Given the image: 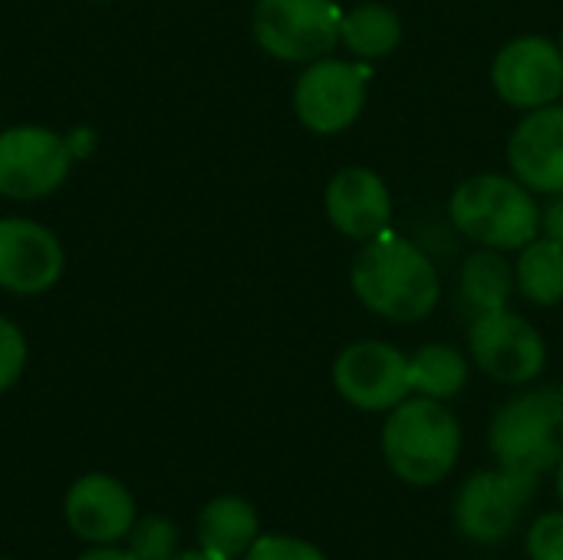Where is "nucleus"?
<instances>
[{
	"instance_id": "obj_1",
	"label": "nucleus",
	"mask_w": 563,
	"mask_h": 560,
	"mask_svg": "<svg viewBox=\"0 0 563 560\" xmlns=\"http://www.w3.org/2000/svg\"><path fill=\"white\" fill-rule=\"evenodd\" d=\"M350 284L356 300L389 323H419L442 300V277L429 251L393 231L363 241Z\"/></svg>"
},
{
	"instance_id": "obj_2",
	"label": "nucleus",
	"mask_w": 563,
	"mask_h": 560,
	"mask_svg": "<svg viewBox=\"0 0 563 560\" xmlns=\"http://www.w3.org/2000/svg\"><path fill=\"white\" fill-rule=\"evenodd\" d=\"M383 459L389 472L412 485L432 488L452 475L462 455V426L459 416L429 396H406L396 409L386 413L379 436Z\"/></svg>"
},
{
	"instance_id": "obj_3",
	"label": "nucleus",
	"mask_w": 563,
	"mask_h": 560,
	"mask_svg": "<svg viewBox=\"0 0 563 560\" xmlns=\"http://www.w3.org/2000/svg\"><path fill=\"white\" fill-rule=\"evenodd\" d=\"M449 218L472 244L505 254L521 251L541 234L538 195L501 172H482L459 182L449 195Z\"/></svg>"
},
{
	"instance_id": "obj_4",
	"label": "nucleus",
	"mask_w": 563,
	"mask_h": 560,
	"mask_svg": "<svg viewBox=\"0 0 563 560\" xmlns=\"http://www.w3.org/2000/svg\"><path fill=\"white\" fill-rule=\"evenodd\" d=\"M488 449L498 465L544 475L563 459V386H538L508 399L492 426Z\"/></svg>"
},
{
	"instance_id": "obj_5",
	"label": "nucleus",
	"mask_w": 563,
	"mask_h": 560,
	"mask_svg": "<svg viewBox=\"0 0 563 560\" xmlns=\"http://www.w3.org/2000/svg\"><path fill=\"white\" fill-rule=\"evenodd\" d=\"M340 20L343 7L336 0H254L251 33L267 56L307 66L333 56L340 46Z\"/></svg>"
},
{
	"instance_id": "obj_6",
	"label": "nucleus",
	"mask_w": 563,
	"mask_h": 560,
	"mask_svg": "<svg viewBox=\"0 0 563 560\" xmlns=\"http://www.w3.org/2000/svg\"><path fill=\"white\" fill-rule=\"evenodd\" d=\"M369 63L323 56L300 69L294 83V116L313 135L346 132L369 99Z\"/></svg>"
},
{
	"instance_id": "obj_7",
	"label": "nucleus",
	"mask_w": 563,
	"mask_h": 560,
	"mask_svg": "<svg viewBox=\"0 0 563 560\" xmlns=\"http://www.w3.org/2000/svg\"><path fill=\"white\" fill-rule=\"evenodd\" d=\"M538 475L518 469H482L455 495V528L475 545H501L518 528L534 498Z\"/></svg>"
},
{
	"instance_id": "obj_8",
	"label": "nucleus",
	"mask_w": 563,
	"mask_h": 560,
	"mask_svg": "<svg viewBox=\"0 0 563 560\" xmlns=\"http://www.w3.org/2000/svg\"><path fill=\"white\" fill-rule=\"evenodd\" d=\"M468 356L488 380L528 386L548 366V343L528 317L505 307L468 323Z\"/></svg>"
},
{
	"instance_id": "obj_9",
	"label": "nucleus",
	"mask_w": 563,
	"mask_h": 560,
	"mask_svg": "<svg viewBox=\"0 0 563 560\" xmlns=\"http://www.w3.org/2000/svg\"><path fill=\"white\" fill-rule=\"evenodd\" d=\"M73 168V145L46 125L0 129V198L40 201L63 188Z\"/></svg>"
},
{
	"instance_id": "obj_10",
	"label": "nucleus",
	"mask_w": 563,
	"mask_h": 560,
	"mask_svg": "<svg viewBox=\"0 0 563 560\" xmlns=\"http://www.w3.org/2000/svg\"><path fill=\"white\" fill-rule=\"evenodd\" d=\"M333 386L360 413H389L412 396L409 356L386 340H356L336 353Z\"/></svg>"
},
{
	"instance_id": "obj_11",
	"label": "nucleus",
	"mask_w": 563,
	"mask_h": 560,
	"mask_svg": "<svg viewBox=\"0 0 563 560\" xmlns=\"http://www.w3.org/2000/svg\"><path fill=\"white\" fill-rule=\"evenodd\" d=\"M492 86L511 109L531 112L563 96V50L558 40L525 33L508 40L492 59Z\"/></svg>"
},
{
	"instance_id": "obj_12",
	"label": "nucleus",
	"mask_w": 563,
	"mask_h": 560,
	"mask_svg": "<svg viewBox=\"0 0 563 560\" xmlns=\"http://www.w3.org/2000/svg\"><path fill=\"white\" fill-rule=\"evenodd\" d=\"M66 254L59 238L23 215L0 218V290L40 297L63 277Z\"/></svg>"
},
{
	"instance_id": "obj_13",
	"label": "nucleus",
	"mask_w": 563,
	"mask_h": 560,
	"mask_svg": "<svg viewBox=\"0 0 563 560\" xmlns=\"http://www.w3.org/2000/svg\"><path fill=\"white\" fill-rule=\"evenodd\" d=\"M323 211L333 231L343 238L373 241L393 224V191L379 172L366 165H346L327 182Z\"/></svg>"
},
{
	"instance_id": "obj_14",
	"label": "nucleus",
	"mask_w": 563,
	"mask_h": 560,
	"mask_svg": "<svg viewBox=\"0 0 563 560\" xmlns=\"http://www.w3.org/2000/svg\"><path fill=\"white\" fill-rule=\"evenodd\" d=\"M511 175L534 195L563 191V102H551L521 116L508 135Z\"/></svg>"
},
{
	"instance_id": "obj_15",
	"label": "nucleus",
	"mask_w": 563,
	"mask_h": 560,
	"mask_svg": "<svg viewBox=\"0 0 563 560\" xmlns=\"http://www.w3.org/2000/svg\"><path fill=\"white\" fill-rule=\"evenodd\" d=\"M66 525L86 545H115L135 525V498L112 475H82L63 502Z\"/></svg>"
},
{
	"instance_id": "obj_16",
	"label": "nucleus",
	"mask_w": 563,
	"mask_h": 560,
	"mask_svg": "<svg viewBox=\"0 0 563 560\" xmlns=\"http://www.w3.org/2000/svg\"><path fill=\"white\" fill-rule=\"evenodd\" d=\"M515 290V264L505 257V251L478 248L475 254L465 257L459 271V304L468 320L505 310Z\"/></svg>"
},
{
	"instance_id": "obj_17",
	"label": "nucleus",
	"mask_w": 563,
	"mask_h": 560,
	"mask_svg": "<svg viewBox=\"0 0 563 560\" xmlns=\"http://www.w3.org/2000/svg\"><path fill=\"white\" fill-rule=\"evenodd\" d=\"M257 538H261V518L254 505L238 495H218L198 515V545L218 558H244Z\"/></svg>"
},
{
	"instance_id": "obj_18",
	"label": "nucleus",
	"mask_w": 563,
	"mask_h": 560,
	"mask_svg": "<svg viewBox=\"0 0 563 560\" xmlns=\"http://www.w3.org/2000/svg\"><path fill=\"white\" fill-rule=\"evenodd\" d=\"M402 43V20L393 7L379 0H360L343 10L340 46L363 63H379Z\"/></svg>"
},
{
	"instance_id": "obj_19",
	"label": "nucleus",
	"mask_w": 563,
	"mask_h": 560,
	"mask_svg": "<svg viewBox=\"0 0 563 560\" xmlns=\"http://www.w3.org/2000/svg\"><path fill=\"white\" fill-rule=\"evenodd\" d=\"M468 376L472 363L452 343H426L409 356V383L416 396L449 403L468 386Z\"/></svg>"
},
{
	"instance_id": "obj_20",
	"label": "nucleus",
	"mask_w": 563,
	"mask_h": 560,
	"mask_svg": "<svg viewBox=\"0 0 563 560\" xmlns=\"http://www.w3.org/2000/svg\"><path fill=\"white\" fill-rule=\"evenodd\" d=\"M515 284L518 294L534 307H558L563 304V248L558 241L538 234L518 251L515 261Z\"/></svg>"
},
{
	"instance_id": "obj_21",
	"label": "nucleus",
	"mask_w": 563,
	"mask_h": 560,
	"mask_svg": "<svg viewBox=\"0 0 563 560\" xmlns=\"http://www.w3.org/2000/svg\"><path fill=\"white\" fill-rule=\"evenodd\" d=\"M125 541H129L125 551L135 560H168L178 554V531L168 518H158V515L135 518Z\"/></svg>"
},
{
	"instance_id": "obj_22",
	"label": "nucleus",
	"mask_w": 563,
	"mask_h": 560,
	"mask_svg": "<svg viewBox=\"0 0 563 560\" xmlns=\"http://www.w3.org/2000/svg\"><path fill=\"white\" fill-rule=\"evenodd\" d=\"M241 560H330L317 545L294 535H261Z\"/></svg>"
},
{
	"instance_id": "obj_23",
	"label": "nucleus",
	"mask_w": 563,
	"mask_h": 560,
	"mask_svg": "<svg viewBox=\"0 0 563 560\" xmlns=\"http://www.w3.org/2000/svg\"><path fill=\"white\" fill-rule=\"evenodd\" d=\"M23 370H26V337L10 317H0V393L16 386Z\"/></svg>"
},
{
	"instance_id": "obj_24",
	"label": "nucleus",
	"mask_w": 563,
	"mask_h": 560,
	"mask_svg": "<svg viewBox=\"0 0 563 560\" xmlns=\"http://www.w3.org/2000/svg\"><path fill=\"white\" fill-rule=\"evenodd\" d=\"M525 551L531 560H563V512H548L528 528Z\"/></svg>"
},
{
	"instance_id": "obj_25",
	"label": "nucleus",
	"mask_w": 563,
	"mask_h": 560,
	"mask_svg": "<svg viewBox=\"0 0 563 560\" xmlns=\"http://www.w3.org/2000/svg\"><path fill=\"white\" fill-rule=\"evenodd\" d=\"M541 234L558 241L563 248V191L561 195H551V205L541 208Z\"/></svg>"
},
{
	"instance_id": "obj_26",
	"label": "nucleus",
	"mask_w": 563,
	"mask_h": 560,
	"mask_svg": "<svg viewBox=\"0 0 563 560\" xmlns=\"http://www.w3.org/2000/svg\"><path fill=\"white\" fill-rule=\"evenodd\" d=\"M76 560H135L125 548H112V545H96L92 551L79 554Z\"/></svg>"
},
{
	"instance_id": "obj_27",
	"label": "nucleus",
	"mask_w": 563,
	"mask_h": 560,
	"mask_svg": "<svg viewBox=\"0 0 563 560\" xmlns=\"http://www.w3.org/2000/svg\"><path fill=\"white\" fill-rule=\"evenodd\" d=\"M168 560H228V558H218V554H211V551L198 548V551H178L175 558H168Z\"/></svg>"
},
{
	"instance_id": "obj_28",
	"label": "nucleus",
	"mask_w": 563,
	"mask_h": 560,
	"mask_svg": "<svg viewBox=\"0 0 563 560\" xmlns=\"http://www.w3.org/2000/svg\"><path fill=\"white\" fill-rule=\"evenodd\" d=\"M554 475H558V498H561V505H563V459H561V462H558Z\"/></svg>"
},
{
	"instance_id": "obj_29",
	"label": "nucleus",
	"mask_w": 563,
	"mask_h": 560,
	"mask_svg": "<svg viewBox=\"0 0 563 560\" xmlns=\"http://www.w3.org/2000/svg\"><path fill=\"white\" fill-rule=\"evenodd\" d=\"M558 43H561V50H563V30H561V36H558Z\"/></svg>"
},
{
	"instance_id": "obj_30",
	"label": "nucleus",
	"mask_w": 563,
	"mask_h": 560,
	"mask_svg": "<svg viewBox=\"0 0 563 560\" xmlns=\"http://www.w3.org/2000/svg\"><path fill=\"white\" fill-rule=\"evenodd\" d=\"M99 3H106V0H99Z\"/></svg>"
},
{
	"instance_id": "obj_31",
	"label": "nucleus",
	"mask_w": 563,
	"mask_h": 560,
	"mask_svg": "<svg viewBox=\"0 0 563 560\" xmlns=\"http://www.w3.org/2000/svg\"><path fill=\"white\" fill-rule=\"evenodd\" d=\"M0 560H3V558H0Z\"/></svg>"
}]
</instances>
